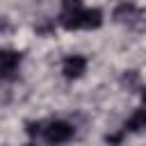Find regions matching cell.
<instances>
[{
  "mask_svg": "<svg viewBox=\"0 0 146 146\" xmlns=\"http://www.w3.org/2000/svg\"><path fill=\"white\" fill-rule=\"evenodd\" d=\"M59 23L66 30H94L103 23V14L100 9H64Z\"/></svg>",
  "mask_w": 146,
  "mask_h": 146,
  "instance_id": "cell-1",
  "label": "cell"
},
{
  "mask_svg": "<svg viewBox=\"0 0 146 146\" xmlns=\"http://www.w3.org/2000/svg\"><path fill=\"white\" fill-rule=\"evenodd\" d=\"M43 135H46L48 144L57 146V144H64V141H68L73 137V125L66 123V121H52V123H48V128L43 130Z\"/></svg>",
  "mask_w": 146,
  "mask_h": 146,
  "instance_id": "cell-2",
  "label": "cell"
},
{
  "mask_svg": "<svg viewBox=\"0 0 146 146\" xmlns=\"http://www.w3.org/2000/svg\"><path fill=\"white\" fill-rule=\"evenodd\" d=\"M18 62H21V55L14 52V50H0V78L5 80H11L16 68H18Z\"/></svg>",
  "mask_w": 146,
  "mask_h": 146,
  "instance_id": "cell-3",
  "label": "cell"
},
{
  "mask_svg": "<svg viewBox=\"0 0 146 146\" xmlns=\"http://www.w3.org/2000/svg\"><path fill=\"white\" fill-rule=\"evenodd\" d=\"M84 68H87V59H84L82 55H71V57H66L64 64H62V73H64L68 80L80 78V75L84 73Z\"/></svg>",
  "mask_w": 146,
  "mask_h": 146,
  "instance_id": "cell-4",
  "label": "cell"
},
{
  "mask_svg": "<svg viewBox=\"0 0 146 146\" xmlns=\"http://www.w3.org/2000/svg\"><path fill=\"white\" fill-rule=\"evenodd\" d=\"M135 18H139V11L132 2H123L114 9V21L116 23H132Z\"/></svg>",
  "mask_w": 146,
  "mask_h": 146,
  "instance_id": "cell-5",
  "label": "cell"
},
{
  "mask_svg": "<svg viewBox=\"0 0 146 146\" xmlns=\"http://www.w3.org/2000/svg\"><path fill=\"white\" fill-rule=\"evenodd\" d=\"M125 130H130V132H141V130H146V107L137 110V112L130 116V121L125 123Z\"/></svg>",
  "mask_w": 146,
  "mask_h": 146,
  "instance_id": "cell-6",
  "label": "cell"
},
{
  "mask_svg": "<svg viewBox=\"0 0 146 146\" xmlns=\"http://www.w3.org/2000/svg\"><path fill=\"white\" fill-rule=\"evenodd\" d=\"M78 7H82L80 0H64V9H78Z\"/></svg>",
  "mask_w": 146,
  "mask_h": 146,
  "instance_id": "cell-7",
  "label": "cell"
},
{
  "mask_svg": "<svg viewBox=\"0 0 146 146\" xmlns=\"http://www.w3.org/2000/svg\"><path fill=\"white\" fill-rule=\"evenodd\" d=\"M39 123H27V135H39Z\"/></svg>",
  "mask_w": 146,
  "mask_h": 146,
  "instance_id": "cell-8",
  "label": "cell"
},
{
  "mask_svg": "<svg viewBox=\"0 0 146 146\" xmlns=\"http://www.w3.org/2000/svg\"><path fill=\"white\" fill-rule=\"evenodd\" d=\"M141 98H144V103H146V89H144V94H141Z\"/></svg>",
  "mask_w": 146,
  "mask_h": 146,
  "instance_id": "cell-9",
  "label": "cell"
},
{
  "mask_svg": "<svg viewBox=\"0 0 146 146\" xmlns=\"http://www.w3.org/2000/svg\"><path fill=\"white\" fill-rule=\"evenodd\" d=\"M25 146H39V144H25Z\"/></svg>",
  "mask_w": 146,
  "mask_h": 146,
  "instance_id": "cell-10",
  "label": "cell"
}]
</instances>
